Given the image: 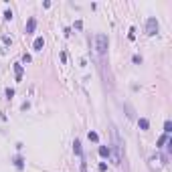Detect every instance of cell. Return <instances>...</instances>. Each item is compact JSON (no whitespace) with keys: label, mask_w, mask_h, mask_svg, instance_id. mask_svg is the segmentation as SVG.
<instances>
[{"label":"cell","mask_w":172,"mask_h":172,"mask_svg":"<svg viewBox=\"0 0 172 172\" xmlns=\"http://www.w3.org/2000/svg\"><path fill=\"white\" fill-rule=\"evenodd\" d=\"M87 138H89L91 142H99V136H97L95 132H89V134H87Z\"/></svg>","instance_id":"4fadbf2b"},{"label":"cell","mask_w":172,"mask_h":172,"mask_svg":"<svg viewBox=\"0 0 172 172\" xmlns=\"http://www.w3.org/2000/svg\"><path fill=\"white\" fill-rule=\"evenodd\" d=\"M73 152H75L79 158H83V148H81V142H79V140L73 142Z\"/></svg>","instance_id":"ba28073f"},{"label":"cell","mask_w":172,"mask_h":172,"mask_svg":"<svg viewBox=\"0 0 172 172\" xmlns=\"http://www.w3.org/2000/svg\"><path fill=\"white\" fill-rule=\"evenodd\" d=\"M4 18L10 20V18H12V10H6V12H4Z\"/></svg>","instance_id":"ac0fdd59"},{"label":"cell","mask_w":172,"mask_h":172,"mask_svg":"<svg viewBox=\"0 0 172 172\" xmlns=\"http://www.w3.org/2000/svg\"><path fill=\"white\" fill-rule=\"evenodd\" d=\"M138 128H140V130H150V120L148 118H138Z\"/></svg>","instance_id":"277c9868"},{"label":"cell","mask_w":172,"mask_h":172,"mask_svg":"<svg viewBox=\"0 0 172 172\" xmlns=\"http://www.w3.org/2000/svg\"><path fill=\"white\" fill-rule=\"evenodd\" d=\"M23 61H25V63H31L33 59H31V55H27V53H25V57H23Z\"/></svg>","instance_id":"44dd1931"},{"label":"cell","mask_w":172,"mask_h":172,"mask_svg":"<svg viewBox=\"0 0 172 172\" xmlns=\"http://www.w3.org/2000/svg\"><path fill=\"white\" fill-rule=\"evenodd\" d=\"M105 170H107V164L101 162V164H99V172H105Z\"/></svg>","instance_id":"d6986e66"},{"label":"cell","mask_w":172,"mask_h":172,"mask_svg":"<svg viewBox=\"0 0 172 172\" xmlns=\"http://www.w3.org/2000/svg\"><path fill=\"white\" fill-rule=\"evenodd\" d=\"M170 132H172V122H170V120H166V122H164V134L168 136Z\"/></svg>","instance_id":"8fae6325"},{"label":"cell","mask_w":172,"mask_h":172,"mask_svg":"<svg viewBox=\"0 0 172 172\" xmlns=\"http://www.w3.org/2000/svg\"><path fill=\"white\" fill-rule=\"evenodd\" d=\"M132 63H134V65H140V63H142V57H140V55H134V57H132Z\"/></svg>","instance_id":"5bb4252c"},{"label":"cell","mask_w":172,"mask_h":172,"mask_svg":"<svg viewBox=\"0 0 172 172\" xmlns=\"http://www.w3.org/2000/svg\"><path fill=\"white\" fill-rule=\"evenodd\" d=\"M107 45H110V39H107V35L97 33V35H95V51H97L99 59H105V55H107Z\"/></svg>","instance_id":"6da1fadb"},{"label":"cell","mask_w":172,"mask_h":172,"mask_svg":"<svg viewBox=\"0 0 172 172\" xmlns=\"http://www.w3.org/2000/svg\"><path fill=\"white\" fill-rule=\"evenodd\" d=\"M81 172H87V162H85V158H81Z\"/></svg>","instance_id":"2e32d148"},{"label":"cell","mask_w":172,"mask_h":172,"mask_svg":"<svg viewBox=\"0 0 172 172\" xmlns=\"http://www.w3.org/2000/svg\"><path fill=\"white\" fill-rule=\"evenodd\" d=\"M75 29H77V31H81V29H83V23H81V20H77V23H75Z\"/></svg>","instance_id":"ffe728a7"},{"label":"cell","mask_w":172,"mask_h":172,"mask_svg":"<svg viewBox=\"0 0 172 172\" xmlns=\"http://www.w3.org/2000/svg\"><path fill=\"white\" fill-rule=\"evenodd\" d=\"M168 138H170V136H166V134H164V136H160V138H158V146H156V148H162V146L168 142Z\"/></svg>","instance_id":"7c38bea8"},{"label":"cell","mask_w":172,"mask_h":172,"mask_svg":"<svg viewBox=\"0 0 172 172\" xmlns=\"http://www.w3.org/2000/svg\"><path fill=\"white\" fill-rule=\"evenodd\" d=\"M126 112H128V114H126L128 118H130V120H134V107H132L130 103H126Z\"/></svg>","instance_id":"30bf717a"},{"label":"cell","mask_w":172,"mask_h":172,"mask_svg":"<svg viewBox=\"0 0 172 172\" xmlns=\"http://www.w3.org/2000/svg\"><path fill=\"white\" fill-rule=\"evenodd\" d=\"M97 152H99V156H101V158H110V156H112V150L107 148V146H99V148H97Z\"/></svg>","instance_id":"52a82bcc"},{"label":"cell","mask_w":172,"mask_h":172,"mask_svg":"<svg viewBox=\"0 0 172 172\" xmlns=\"http://www.w3.org/2000/svg\"><path fill=\"white\" fill-rule=\"evenodd\" d=\"M43 47H45V39H43V37H37L35 43H33V49H35V51H43Z\"/></svg>","instance_id":"5b68a950"},{"label":"cell","mask_w":172,"mask_h":172,"mask_svg":"<svg viewBox=\"0 0 172 172\" xmlns=\"http://www.w3.org/2000/svg\"><path fill=\"white\" fill-rule=\"evenodd\" d=\"M134 33H136V29L132 27V29H130V35H128V37H130V41H134V39H136V35H134Z\"/></svg>","instance_id":"e0dca14e"},{"label":"cell","mask_w":172,"mask_h":172,"mask_svg":"<svg viewBox=\"0 0 172 172\" xmlns=\"http://www.w3.org/2000/svg\"><path fill=\"white\" fill-rule=\"evenodd\" d=\"M14 71H16V81H20V79H23V65L16 63V65H14Z\"/></svg>","instance_id":"9c48e42d"},{"label":"cell","mask_w":172,"mask_h":172,"mask_svg":"<svg viewBox=\"0 0 172 172\" xmlns=\"http://www.w3.org/2000/svg\"><path fill=\"white\" fill-rule=\"evenodd\" d=\"M12 164L16 166V170H23V168H25V158H23V156H14V158H12Z\"/></svg>","instance_id":"8992f818"},{"label":"cell","mask_w":172,"mask_h":172,"mask_svg":"<svg viewBox=\"0 0 172 172\" xmlns=\"http://www.w3.org/2000/svg\"><path fill=\"white\" fill-rule=\"evenodd\" d=\"M12 97H14V89L8 87V89H6V99H12Z\"/></svg>","instance_id":"9a60e30c"},{"label":"cell","mask_w":172,"mask_h":172,"mask_svg":"<svg viewBox=\"0 0 172 172\" xmlns=\"http://www.w3.org/2000/svg\"><path fill=\"white\" fill-rule=\"evenodd\" d=\"M158 33V20L154 18V16H150L148 20H146V35L148 37H154Z\"/></svg>","instance_id":"7a4b0ae2"},{"label":"cell","mask_w":172,"mask_h":172,"mask_svg":"<svg viewBox=\"0 0 172 172\" xmlns=\"http://www.w3.org/2000/svg\"><path fill=\"white\" fill-rule=\"evenodd\" d=\"M35 29H37V18H35V16H31V18H29V23H27L25 33H27V35H33V33H35Z\"/></svg>","instance_id":"3957f363"}]
</instances>
